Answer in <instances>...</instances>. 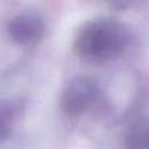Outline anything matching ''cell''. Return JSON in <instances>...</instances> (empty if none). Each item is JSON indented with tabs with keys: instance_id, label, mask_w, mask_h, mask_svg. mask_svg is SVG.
I'll return each instance as SVG.
<instances>
[{
	"instance_id": "6da1fadb",
	"label": "cell",
	"mask_w": 149,
	"mask_h": 149,
	"mask_svg": "<svg viewBox=\"0 0 149 149\" xmlns=\"http://www.w3.org/2000/svg\"><path fill=\"white\" fill-rule=\"evenodd\" d=\"M123 29L108 21H94L82 26L76 38V50L82 57L102 60L117 54L124 45Z\"/></svg>"
},
{
	"instance_id": "7a4b0ae2",
	"label": "cell",
	"mask_w": 149,
	"mask_h": 149,
	"mask_svg": "<svg viewBox=\"0 0 149 149\" xmlns=\"http://www.w3.org/2000/svg\"><path fill=\"white\" fill-rule=\"evenodd\" d=\"M10 32L19 42H29L41 34V24L34 18L22 16L13 21L10 25Z\"/></svg>"
},
{
	"instance_id": "5b68a950",
	"label": "cell",
	"mask_w": 149,
	"mask_h": 149,
	"mask_svg": "<svg viewBox=\"0 0 149 149\" xmlns=\"http://www.w3.org/2000/svg\"><path fill=\"white\" fill-rule=\"evenodd\" d=\"M8 130V117L3 108H0V137H3L2 132Z\"/></svg>"
},
{
	"instance_id": "277c9868",
	"label": "cell",
	"mask_w": 149,
	"mask_h": 149,
	"mask_svg": "<svg viewBox=\"0 0 149 149\" xmlns=\"http://www.w3.org/2000/svg\"><path fill=\"white\" fill-rule=\"evenodd\" d=\"M129 142L132 149H149V124L136 129Z\"/></svg>"
},
{
	"instance_id": "3957f363",
	"label": "cell",
	"mask_w": 149,
	"mask_h": 149,
	"mask_svg": "<svg viewBox=\"0 0 149 149\" xmlns=\"http://www.w3.org/2000/svg\"><path fill=\"white\" fill-rule=\"evenodd\" d=\"M92 94H94L92 85L88 84V82H85V81H81L78 84H74L70 88V91L66 94V102L64 104H66V107L70 111L82 110L91 101Z\"/></svg>"
}]
</instances>
